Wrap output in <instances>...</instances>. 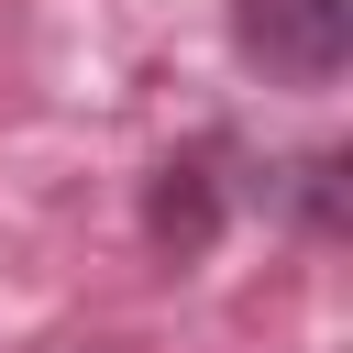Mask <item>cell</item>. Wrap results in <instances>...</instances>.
<instances>
[{
    "mask_svg": "<svg viewBox=\"0 0 353 353\" xmlns=\"http://www.w3.org/2000/svg\"><path fill=\"white\" fill-rule=\"evenodd\" d=\"M232 33L287 88H331L342 55H353V0H232Z\"/></svg>",
    "mask_w": 353,
    "mask_h": 353,
    "instance_id": "1",
    "label": "cell"
},
{
    "mask_svg": "<svg viewBox=\"0 0 353 353\" xmlns=\"http://www.w3.org/2000/svg\"><path fill=\"white\" fill-rule=\"evenodd\" d=\"M221 210H232V188H221V143H188V154H165V165H154V199H143V232H154L165 254H210Z\"/></svg>",
    "mask_w": 353,
    "mask_h": 353,
    "instance_id": "2",
    "label": "cell"
},
{
    "mask_svg": "<svg viewBox=\"0 0 353 353\" xmlns=\"http://www.w3.org/2000/svg\"><path fill=\"white\" fill-rule=\"evenodd\" d=\"M331 176H342V154H309V165H298V210H309V232H331V221H342Z\"/></svg>",
    "mask_w": 353,
    "mask_h": 353,
    "instance_id": "3",
    "label": "cell"
}]
</instances>
